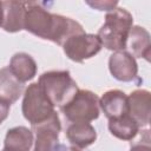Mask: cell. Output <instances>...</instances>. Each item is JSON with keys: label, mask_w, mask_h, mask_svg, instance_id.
<instances>
[{"label": "cell", "mask_w": 151, "mask_h": 151, "mask_svg": "<svg viewBox=\"0 0 151 151\" xmlns=\"http://www.w3.org/2000/svg\"><path fill=\"white\" fill-rule=\"evenodd\" d=\"M86 4L92 8H96L98 11H106V12H111L118 6L117 1H86Z\"/></svg>", "instance_id": "ac0fdd59"}, {"label": "cell", "mask_w": 151, "mask_h": 151, "mask_svg": "<svg viewBox=\"0 0 151 151\" xmlns=\"http://www.w3.org/2000/svg\"><path fill=\"white\" fill-rule=\"evenodd\" d=\"M25 13V1H2V20L0 27L9 33L24 29Z\"/></svg>", "instance_id": "30bf717a"}, {"label": "cell", "mask_w": 151, "mask_h": 151, "mask_svg": "<svg viewBox=\"0 0 151 151\" xmlns=\"http://www.w3.org/2000/svg\"><path fill=\"white\" fill-rule=\"evenodd\" d=\"M132 54L136 58H143L146 61L150 60L151 53V44H150V34L149 32L140 26H132L129 33L127 44Z\"/></svg>", "instance_id": "7c38bea8"}, {"label": "cell", "mask_w": 151, "mask_h": 151, "mask_svg": "<svg viewBox=\"0 0 151 151\" xmlns=\"http://www.w3.org/2000/svg\"><path fill=\"white\" fill-rule=\"evenodd\" d=\"M60 130L61 125L57 112H54L47 120L32 125V132L35 133L33 151H53L58 143Z\"/></svg>", "instance_id": "52a82bcc"}, {"label": "cell", "mask_w": 151, "mask_h": 151, "mask_svg": "<svg viewBox=\"0 0 151 151\" xmlns=\"http://www.w3.org/2000/svg\"><path fill=\"white\" fill-rule=\"evenodd\" d=\"M60 109L71 123H90L99 117V98L88 90H78Z\"/></svg>", "instance_id": "277c9868"}, {"label": "cell", "mask_w": 151, "mask_h": 151, "mask_svg": "<svg viewBox=\"0 0 151 151\" xmlns=\"http://www.w3.org/2000/svg\"><path fill=\"white\" fill-rule=\"evenodd\" d=\"M22 114L31 125L40 124L47 120L54 112V106L46 97L38 83L28 85L22 99Z\"/></svg>", "instance_id": "5b68a950"}, {"label": "cell", "mask_w": 151, "mask_h": 151, "mask_svg": "<svg viewBox=\"0 0 151 151\" xmlns=\"http://www.w3.org/2000/svg\"><path fill=\"white\" fill-rule=\"evenodd\" d=\"M38 85L53 106L59 107L64 106L79 90L68 71L45 72L39 77Z\"/></svg>", "instance_id": "3957f363"}, {"label": "cell", "mask_w": 151, "mask_h": 151, "mask_svg": "<svg viewBox=\"0 0 151 151\" xmlns=\"http://www.w3.org/2000/svg\"><path fill=\"white\" fill-rule=\"evenodd\" d=\"M99 107H101L109 120L129 114L127 96L120 90L106 91L99 99Z\"/></svg>", "instance_id": "8fae6325"}, {"label": "cell", "mask_w": 151, "mask_h": 151, "mask_svg": "<svg viewBox=\"0 0 151 151\" xmlns=\"http://www.w3.org/2000/svg\"><path fill=\"white\" fill-rule=\"evenodd\" d=\"M8 68L14 74V77L22 84L28 80H32L37 74L35 60L29 54L24 52L15 53L11 58Z\"/></svg>", "instance_id": "4fadbf2b"}, {"label": "cell", "mask_w": 151, "mask_h": 151, "mask_svg": "<svg viewBox=\"0 0 151 151\" xmlns=\"http://www.w3.org/2000/svg\"><path fill=\"white\" fill-rule=\"evenodd\" d=\"M33 132L25 126H15L7 131L4 150L6 151H29L33 145Z\"/></svg>", "instance_id": "2e32d148"}, {"label": "cell", "mask_w": 151, "mask_h": 151, "mask_svg": "<svg viewBox=\"0 0 151 151\" xmlns=\"http://www.w3.org/2000/svg\"><path fill=\"white\" fill-rule=\"evenodd\" d=\"M53 151H80V149L76 147V146H67L65 144H60V143H57Z\"/></svg>", "instance_id": "44dd1931"}, {"label": "cell", "mask_w": 151, "mask_h": 151, "mask_svg": "<svg viewBox=\"0 0 151 151\" xmlns=\"http://www.w3.org/2000/svg\"><path fill=\"white\" fill-rule=\"evenodd\" d=\"M130 151H151V146H150V138H146L145 140H143V138H142L138 143H136V144L131 145Z\"/></svg>", "instance_id": "d6986e66"}, {"label": "cell", "mask_w": 151, "mask_h": 151, "mask_svg": "<svg viewBox=\"0 0 151 151\" xmlns=\"http://www.w3.org/2000/svg\"><path fill=\"white\" fill-rule=\"evenodd\" d=\"M2 20V1H0V22Z\"/></svg>", "instance_id": "7402d4cb"}, {"label": "cell", "mask_w": 151, "mask_h": 151, "mask_svg": "<svg viewBox=\"0 0 151 151\" xmlns=\"http://www.w3.org/2000/svg\"><path fill=\"white\" fill-rule=\"evenodd\" d=\"M129 114L136 120L139 127L147 126L150 123L151 94L147 90H136L127 97Z\"/></svg>", "instance_id": "9c48e42d"}, {"label": "cell", "mask_w": 151, "mask_h": 151, "mask_svg": "<svg viewBox=\"0 0 151 151\" xmlns=\"http://www.w3.org/2000/svg\"><path fill=\"white\" fill-rule=\"evenodd\" d=\"M109 70L114 79L127 83L137 78L138 65L134 57L130 54V52L117 51L110 55Z\"/></svg>", "instance_id": "ba28073f"}, {"label": "cell", "mask_w": 151, "mask_h": 151, "mask_svg": "<svg viewBox=\"0 0 151 151\" xmlns=\"http://www.w3.org/2000/svg\"><path fill=\"white\" fill-rule=\"evenodd\" d=\"M2 151H6V150H2Z\"/></svg>", "instance_id": "603a6c76"}, {"label": "cell", "mask_w": 151, "mask_h": 151, "mask_svg": "<svg viewBox=\"0 0 151 151\" xmlns=\"http://www.w3.org/2000/svg\"><path fill=\"white\" fill-rule=\"evenodd\" d=\"M25 86L19 81L8 67L0 70V99L9 105L15 103L24 93Z\"/></svg>", "instance_id": "5bb4252c"}, {"label": "cell", "mask_w": 151, "mask_h": 151, "mask_svg": "<svg viewBox=\"0 0 151 151\" xmlns=\"http://www.w3.org/2000/svg\"><path fill=\"white\" fill-rule=\"evenodd\" d=\"M101 42L97 34L80 33L68 38L63 44V50L66 57L76 63H83L94 57L101 50Z\"/></svg>", "instance_id": "8992f818"}, {"label": "cell", "mask_w": 151, "mask_h": 151, "mask_svg": "<svg viewBox=\"0 0 151 151\" xmlns=\"http://www.w3.org/2000/svg\"><path fill=\"white\" fill-rule=\"evenodd\" d=\"M132 24L133 18L125 8L117 7L113 11L107 12L105 21L97 34L101 46L110 51H124L126 48Z\"/></svg>", "instance_id": "7a4b0ae2"}, {"label": "cell", "mask_w": 151, "mask_h": 151, "mask_svg": "<svg viewBox=\"0 0 151 151\" xmlns=\"http://www.w3.org/2000/svg\"><path fill=\"white\" fill-rule=\"evenodd\" d=\"M66 137L73 146L84 149L96 142L97 131L90 123H72L66 130Z\"/></svg>", "instance_id": "9a60e30c"}, {"label": "cell", "mask_w": 151, "mask_h": 151, "mask_svg": "<svg viewBox=\"0 0 151 151\" xmlns=\"http://www.w3.org/2000/svg\"><path fill=\"white\" fill-rule=\"evenodd\" d=\"M26 2L24 29L29 33L58 45H61L71 37L85 33L83 26L67 17L54 14L34 1Z\"/></svg>", "instance_id": "6da1fadb"}, {"label": "cell", "mask_w": 151, "mask_h": 151, "mask_svg": "<svg viewBox=\"0 0 151 151\" xmlns=\"http://www.w3.org/2000/svg\"><path fill=\"white\" fill-rule=\"evenodd\" d=\"M9 107H11V105L8 103H6V101L0 99V124L8 117Z\"/></svg>", "instance_id": "ffe728a7"}, {"label": "cell", "mask_w": 151, "mask_h": 151, "mask_svg": "<svg viewBox=\"0 0 151 151\" xmlns=\"http://www.w3.org/2000/svg\"><path fill=\"white\" fill-rule=\"evenodd\" d=\"M109 130L114 137L122 140H132L139 132V125L130 114H125L116 119H110Z\"/></svg>", "instance_id": "e0dca14e"}]
</instances>
